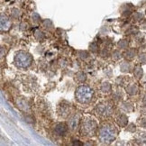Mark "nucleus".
<instances>
[{
  "label": "nucleus",
  "instance_id": "obj_1",
  "mask_svg": "<svg viewBox=\"0 0 146 146\" xmlns=\"http://www.w3.org/2000/svg\"><path fill=\"white\" fill-rule=\"evenodd\" d=\"M116 136L115 128L111 125H104L98 130V138L102 143H110Z\"/></svg>",
  "mask_w": 146,
  "mask_h": 146
},
{
  "label": "nucleus",
  "instance_id": "obj_2",
  "mask_svg": "<svg viewBox=\"0 0 146 146\" xmlns=\"http://www.w3.org/2000/svg\"><path fill=\"white\" fill-rule=\"evenodd\" d=\"M98 128L97 121L92 117H88L85 118L80 125V133L84 136H92L96 133Z\"/></svg>",
  "mask_w": 146,
  "mask_h": 146
},
{
  "label": "nucleus",
  "instance_id": "obj_3",
  "mask_svg": "<svg viewBox=\"0 0 146 146\" xmlns=\"http://www.w3.org/2000/svg\"><path fill=\"white\" fill-rule=\"evenodd\" d=\"M75 97L80 103L87 104L93 98V89L88 86H80L76 89Z\"/></svg>",
  "mask_w": 146,
  "mask_h": 146
},
{
  "label": "nucleus",
  "instance_id": "obj_4",
  "mask_svg": "<svg viewBox=\"0 0 146 146\" xmlns=\"http://www.w3.org/2000/svg\"><path fill=\"white\" fill-rule=\"evenodd\" d=\"M33 61L32 56L25 52H19L15 56V63L19 68H27Z\"/></svg>",
  "mask_w": 146,
  "mask_h": 146
},
{
  "label": "nucleus",
  "instance_id": "obj_5",
  "mask_svg": "<svg viewBox=\"0 0 146 146\" xmlns=\"http://www.w3.org/2000/svg\"><path fill=\"white\" fill-rule=\"evenodd\" d=\"M96 112L102 116H108L113 113V108L112 105L108 102L100 103L96 106Z\"/></svg>",
  "mask_w": 146,
  "mask_h": 146
},
{
  "label": "nucleus",
  "instance_id": "obj_6",
  "mask_svg": "<svg viewBox=\"0 0 146 146\" xmlns=\"http://www.w3.org/2000/svg\"><path fill=\"white\" fill-rule=\"evenodd\" d=\"M55 133L57 134V135H60V136H63L67 133L68 132V127L65 125V123H60L58 125H56L55 126Z\"/></svg>",
  "mask_w": 146,
  "mask_h": 146
},
{
  "label": "nucleus",
  "instance_id": "obj_7",
  "mask_svg": "<svg viewBox=\"0 0 146 146\" xmlns=\"http://www.w3.org/2000/svg\"><path fill=\"white\" fill-rule=\"evenodd\" d=\"M78 122H80V115H73L69 120V127L72 131H75L78 126Z\"/></svg>",
  "mask_w": 146,
  "mask_h": 146
},
{
  "label": "nucleus",
  "instance_id": "obj_8",
  "mask_svg": "<svg viewBox=\"0 0 146 146\" xmlns=\"http://www.w3.org/2000/svg\"><path fill=\"white\" fill-rule=\"evenodd\" d=\"M10 27V21L5 15H1V30L2 31H7Z\"/></svg>",
  "mask_w": 146,
  "mask_h": 146
},
{
  "label": "nucleus",
  "instance_id": "obj_9",
  "mask_svg": "<svg viewBox=\"0 0 146 146\" xmlns=\"http://www.w3.org/2000/svg\"><path fill=\"white\" fill-rule=\"evenodd\" d=\"M116 122L117 123L120 125V126H125L127 125V123H128V119H127V116L125 115H120L118 117H117V119H116Z\"/></svg>",
  "mask_w": 146,
  "mask_h": 146
},
{
  "label": "nucleus",
  "instance_id": "obj_10",
  "mask_svg": "<svg viewBox=\"0 0 146 146\" xmlns=\"http://www.w3.org/2000/svg\"><path fill=\"white\" fill-rule=\"evenodd\" d=\"M126 92L131 95V96H133V95H136L137 92H138V88L136 85H134V84H131V85H129L127 88H126Z\"/></svg>",
  "mask_w": 146,
  "mask_h": 146
},
{
  "label": "nucleus",
  "instance_id": "obj_11",
  "mask_svg": "<svg viewBox=\"0 0 146 146\" xmlns=\"http://www.w3.org/2000/svg\"><path fill=\"white\" fill-rule=\"evenodd\" d=\"M17 105H18V108L24 111H28L29 110V106H28L27 102L25 99H18L17 100Z\"/></svg>",
  "mask_w": 146,
  "mask_h": 146
},
{
  "label": "nucleus",
  "instance_id": "obj_12",
  "mask_svg": "<svg viewBox=\"0 0 146 146\" xmlns=\"http://www.w3.org/2000/svg\"><path fill=\"white\" fill-rule=\"evenodd\" d=\"M133 74H134V77H135L137 80H140V78L143 77V69L140 66L135 67V69H134V71H133Z\"/></svg>",
  "mask_w": 146,
  "mask_h": 146
},
{
  "label": "nucleus",
  "instance_id": "obj_13",
  "mask_svg": "<svg viewBox=\"0 0 146 146\" xmlns=\"http://www.w3.org/2000/svg\"><path fill=\"white\" fill-rule=\"evenodd\" d=\"M131 69V66L127 61H123V62L120 64V70L123 72H129Z\"/></svg>",
  "mask_w": 146,
  "mask_h": 146
},
{
  "label": "nucleus",
  "instance_id": "obj_14",
  "mask_svg": "<svg viewBox=\"0 0 146 146\" xmlns=\"http://www.w3.org/2000/svg\"><path fill=\"white\" fill-rule=\"evenodd\" d=\"M136 55V50L134 49H129L127 52H125V58L128 60H132L135 57Z\"/></svg>",
  "mask_w": 146,
  "mask_h": 146
},
{
  "label": "nucleus",
  "instance_id": "obj_15",
  "mask_svg": "<svg viewBox=\"0 0 146 146\" xmlns=\"http://www.w3.org/2000/svg\"><path fill=\"white\" fill-rule=\"evenodd\" d=\"M101 90L105 93H108L111 91V85L108 82H103L101 85Z\"/></svg>",
  "mask_w": 146,
  "mask_h": 146
},
{
  "label": "nucleus",
  "instance_id": "obj_16",
  "mask_svg": "<svg viewBox=\"0 0 146 146\" xmlns=\"http://www.w3.org/2000/svg\"><path fill=\"white\" fill-rule=\"evenodd\" d=\"M137 141L140 143H146V133H140L137 137Z\"/></svg>",
  "mask_w": 146,
  "mask_h": 146
},
{
  "label": "nucleus",
  "instance_id": "obj_17",
  "mask_svg": "<svg viewBox=\"0 0 146 146\" xmlns=\"http://www.w3.org/2000/svg\"><path fill=\"white\" fill-rule=\"evenodd\" d=\"M86 78H87V75L84 72H78L77 74V80L78 81L83 82V81L86 80Z\"/></svg>",
  "mask_w": 146,
  "mask_h": 146
},
{
  "label": "nucleus",
  "instance_id": "obj_18",
  "mask_svg": "<svg viewBox=\"0 0 146 146\" xmlns=\"http://www.w3.org/2000/svg\"><path fill=\"white\" fill-rule=\"evenodd\" d=\"M20 15H21V13L17 8H14V9H12V11H11V16H12L13 18H18Z\"/></svg>",
  "mask_w": 146,
  "mask_h": 146
},
{
  "label": "nucleus",
  "instance_id": "obj_19",
  "mask_svg": "<svg viewBox=\"0 0 146 146\" xmlns=\"http://www.w3.org/2000/svg\"><path fill=\"white\" fill-rule=\"evenodd\" d=\"M127 46H128V42L126 40H121L118 42V47L120 49H125L127 48Z\"/></svg>",
  "mask_w": 146,
  "mask_h": 146
},
{
  "label": "nucleus",
  "instance_id": "obj_20",
  "mask_svg": "<svg viewBox=\"0 0 146 146\" xmlns=\"http://www.w3.org/2000/svg\"><path fill=\"white\" fill-rule=\"evenodd\" d=\"M121 58V53L118 52V50H115L113 52V59L115 60H119Z\"/></svg>",
  "mask_w": 146,
  "mask_h": 146
},
{
  "label": "nucleus",
  "instance_id": "obj_21",
  "mask_svg": "<svg viewBox=\"0 0 146 146\" xmlns=\"http://www.w3.org/2000/svg\"><path fill=\"white\" fill-rule=\"evenodd\" d=\"M139 60L142 63H146V53H142L140 55Z\"/></svg>",
  "mask_w": 146,
  "mask_h": 146
},
{
  "label": "nucleus",
  "instance_id": "obj_22",
  "mask_svg": "<svg viewBox=\"0 0 146 146\" xmlns=\"http://www.w3.org/2000/svg\"><path fill=\"white\" fill-rule=\"evenodd\" d=\"M35 37L38 39V40H42V39H43L44 35H43V33L42 32H36L35 33Z\"/></svg>",
  "mask_w": 146,
  "mask_h": 146
},
{
  "label": "nucleus",
  "instance_id": "obj_23",
  "mask_svg": "<svg viewBox=\"0 0 146 146\" xmlns=\"http://www.w3.org/2000/svg\"><path fill=\"white\" fill-rule=\"evenodd\" d=\"M123 105L125 106H123V108H125L126 111H131L132 110V106L129 103H123Z\"/></svg>",
  "mask_w": 146,
  "mask_h": 146
},
{
  "label": "nucleus",
  "instance_id": "obj_24",
  "mask_svg": "<svg viewBox=\"0 0 146 146\" xmlns=\"http://www.w3.org/2000/svg\"><path fill=\"white\" fill-rule=\"evenodd\" d=\"M142 17H143V15L140 13H136V14H134V15H133V18L135 20H140V19H142Z\"/></svg>",
  "mask_w": 146,
  "mask_h": 146
},
{
  "label": "nucleus",
  "instance_id": "obj_25",
  "mask_svg": "<svg viewBox=\"0 0 146 146\" xmlns=\"http://www.w3.org/2000/svg\"><path fill=\"white\" fill-rule=\"evenodd\" d=\"M90 49L92 52H97V50H98V45L96 43H92L91 45H90Z\"/></svg>",
  "mask_w": 146,
  "mask_h": 146
},
{
  "label": "nucleus",
  "instance_id": "obj_26",
  "mask_svg": "<svg viewBox=\"0 0 146 146\" xmlns=\"http://www.w3.org/2000/svg\"><path fill=\"white\" fill-rule=\"evenodd\" d=\"M33 20L35 22H38L39 20H40V17H39V15L37 14H33Z\"/></svg>",
  "mask_w": 146,
  "mask_h": 146
},
{
  "label": "nucleus",
  "instance_id": "obj_27",
  "mask_svg": "<svg viewBox=\"0 0 146 146\" xmlns=\"http://www.w3.org/2000/svg\"><path fill=\"white\" fill-rule=\"evenodd\" d=\"M129 127H130V128H127V130H128V131H132V132H133L134 130H135V125H133V123H131V125H129Z\"/></svg>",
  "mask_w": 146,
  "mask_h": 146
},
{
  "label": "nucleus",
  "instance_id": "obj_28",
  "mask_svg": "<svg viewBox=\"0 0 146 146\" xmlns=\"http://www.w3.org/2000/svg\"><path fill=\"white\" fill-rule=\"evenodd\" d=\"M141 125H142L143 127L146 128V119H144V120H143V121L141 122Z\"/></svg>",
  "mask_w": 146,
  "mask_h": 146
}]
</instances>
